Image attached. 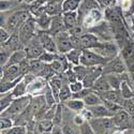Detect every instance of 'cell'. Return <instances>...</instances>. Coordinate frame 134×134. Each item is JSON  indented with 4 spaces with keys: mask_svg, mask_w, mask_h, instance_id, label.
Segmentation results:
<instances>
[{
    "mask_svg": "<svg viewBox=\"0 0 134 134\" xmlns=\"http://www.w3.org/2000/svg\"><path fill=\"white\" fill-rule=\"evenodd\" d=\"M109 59L103 57L100 54L96 53L93 49H83V54L81 57V64L90 68V66H104Z\"/></svg>",
    "mask_w": 134,
    "mask_h": 134,
    "instance_id": "obj_5",
    "label": "cell"
},
{
    "mask_svg": "<svg viewBox=\"0 0 134 134\" xmlns=\"http://www.w3.org/2000/svg\"><path fill=\"white\" fill-rule=\"evenodd\" d=\"M27 87L28 85L24 82V80H21L13 89H12V94L14 97V99H17V98H20V97H24V96H27Z\"/></svg>",
    "mask_w": 134,
    "mask_h": 134,
    "instance_id": "obj_33",
    "label": "cell"
},
{
    "mask_svg": "<svg viewBox=\"0 0 134 134\" xmlns=\"http://www.w3.org/2000/svg\"><path fill=\"white\" fill-rule=\"evenodd\" d=\"M24 79V76H20L19 79L15 80V81H11V82H8V81H1V84H0V93H7V92H10L12 91V89Z\"/></svg>",
    "mask_w": 134,
    "mask_h": 134,
    "instance_id": "obj_36",
    "label": "cell"
},
{
    "mask_svg": "<svg viewBox=\"0 0 134 134\" xmlns=\"http://www.w3.org/2000/svg\"><path fill=\"white\" fill-rule=\"evenodd\" d=\"M38 37L39 40L42 44L43 48L46 52H51L54 54H58V48H57V44H56L55 38L51 35L48 31H41L38 30Z\"/></svg>",
    "mask_w": 134,
    "mask_h": 134,
    "instance_id": "obj_13",
    "label": "cell"
},
{
    "mask_svg": "<svg viewBox=\"0 0 134 134\" xmlns=\"http://www.w3.org/2000/svg\"><path fill=\"white\" fill-rule=\"evenodd\" d=\"M101 97L103 99H105V100H108V101L118 103L121 106H122V104H124V102H125V99H124V97H122V94H121L119 89H110V90H108L107 92L103 93Z\"/></svg>",
    "mask_w": 134,
    "mask_h": 134,
    "instance_id": "obj_23",
    "label": "cell"
},
{
    "mask_svg": "<svg viewBox=\"0 0 134 134\" xmlns=\"http://www.w3.org/2000/svg\"><path fill=\"white\" fill-rule=\"evenodd\" d=\"M31 99H32V96H30V94L14 99V101L10 105V107L7 110H4L3 113H1V116H5V117L12 118V119L17 118L18 116H20L21 114L27 110V108L30 105Z\"/></svg>",
    "mask_w": 134,
    "mask_h": 134,
    "instance_id": "obj_2",
    "label": "cell"
},
{
    "mask_svg": "<svg viewBox=\"0 0 134 134\" xmlns=\"http://www.w3.org/2000/svg\"><path fill=\"white\" fill-rule=\"evenodd\" d=\"M31 16L32 15L28 8L10 11V12H1V27L5 28L13 35L18 31L21 25L27 21Z\"/></svg>",
    "mask_w": 134,
    "mask_h": 134,
    "instance_id": "obj_1",
    "label": "cell"
},
{
    "mask_svg": "<svg viewBox=\"0 0 134 134\" xmlns=\"http://www.w3.org/2000/svg\"><path fill=\"white\" fill-rule=\"evenodd\" d=\"M96 53L100 54L107 59H113L120 54V48L115 40L113 41H101L99 46L93 49Z\"/></svg>",
    "mask_w": 134,
    "mask_h": 134,
    "instance_id": "obj_7",
    "label": "cell"
},
{
    "mask_svg": "<svg viewBox=\"0 0 134 134\" xmlns=\"http://www.w3.org/2000/svg\"><path fill=\"white\" fill-rule=\"evenodd\" d=\"M122 107H124V109L127 111V113L132 117L134 116V101L132 99H127L125 100L124 104H122Z\"/></svg>",
    "mask_w": 134,
    "mask_h": 134,
    "instance_id": "obj_46",
    "label": "cell"
},
{
    "mask_svg": "<svg viewBox=\"0 0 134 134\" xmlns=\"http://www.w3.org/2000/svg\"><path fill=\"white\" fill-rule=\"evenodd\" d=\"M69 86H70V89H71L72 93H77V92L82 91L83 89L85 88L82 81H76V82H74V83H70Z\"/></svg>",
    "mask_w": 134,
    "mask_h": 134,
    "instance_id": "obj_50",
    "label": "cell"
},
{
    "mask_svg": "<svg viewBox=\"0 0 134 134\" xmlns=\"http://www.w3.org/2000/svg\"><path fill=\"white\" fill-rule=\"evenodd\" d=\"M62 16H63V21L66 27V30H70L71 28L80 24V17H79V12L77 11H74V12H64L62 13Z\"/></svg>",
    "mask_w": 134,
    "mask_h": 134,
    "instance_id": "obj_21",
    "label": "cell"
},
{
    "mask_svg": "<svg viewBox=\"0 0 134 134\" xmlns=\"http://www.w3.org/2000/svg\"><path fill=\"white\" fill-rule=\"evenodd\" d=\"M13 101H14V97L11 91L7 93H2L1 98H0V110H1V113L7 110Z\"/></svg>",
    "mask_w": 134,
    "mask_h": 134,
    "instance_id": "obj_34",
    "label": "cell"
},
{
    "mask_svg": "<svg viewBox=\"0 0 134 134\" xmlns=\"http://www.w3.org/2000/svg\"><path fill=\"white\" fill-rule=\"evenodd\" d=\"M25 52H26V55H27V58L28 59H39L40 56L44 53V49L42 44L39 40V37H38V33L36 37H33L27 44L26 46L24 47Z\"/></svg>",
    "mask_w": 134,
    "mask_h": 134,
    "instance_id": "obj_9",
    "label": "cell"
},
{
    "mask_svg": "<svg viewBox=\"0 0 134 134\" xmlns=\"http://www.w3.org/2000/svg\"><path fill=\"white\" fill-rule=\"evenodd\" d=\"M12 120H13L12 118L1 116V119H0V129H1V131H4V130L12 128L13 127V121Z\"/></svg>",
    "mask_w": 134,
    "mask_h": 134,
    "instance_id": "obj_45",
    "label": "cell"
},
{
    "mask_svg": "<svg viewBox=\"0 0 134 134\" xmlns=\"http://www.w3.org/2000/svg\"><path fill=\"white\" fill-rule=\"evenodd\" d=\"M83 0H64L62 2V11L64 12H74L79 11Z\"/></svg>",
    "mask_w": 134,
    "mask_h": 134,
    "instance_id": "obj_31",
    "label": "cell"
},
{
    "mask_svg": "<svg viewBox=\"0 0 134 134\" xmlns=\"http://www.w3.org/2000/svg\"><path fill=\"white\" fill-rule=\"evenodd\" d=\"M18 37L20 39L21 44L24 45V47L26 46V44L33 38L37 36L38 33V27H37V23H36V18L31 16L27 21L21 25V27L18 29L17 31Z\"/></svg>",
    "mask_w": 134,
    "mask_h": 134,
    "instance_id": "obj_4",
    "label": "cell"
},
{
    "mask_svg": "<svg viewBox=\"0 0 134 134\" xmlns=\"http://www.w3.org/2000/svg\"><path fill=\"white\" fill-rule=\"evenodd\" d=\"M83 54V49H76L73 48L70 52H68L65 54V57L68 59V61L72 64V65H79L81 64V57Z\"/></svg>",
    "mask_w": 134,
    "mask_h": 134,
    "instance_id": "obj_30",
    "label": "cell"
},
{
    "mask_svg": "<svg viewBox=\"0 0 134 134\" xmlns=\"http://www.w3.org/2000/svg\"><path fill=\"white\" fill-rule=\"evenodd\" d=\"M73 70L77 76L79 81H83L85 79V76L88 72V68L83 64H79V65H73Z\"/></svg>",
    "mask_w": 134,
    "mask_h": 134,
    "instance_id": "obj_40",
    "label": "cell"
},
{
    "mask_svg": "<svg viewBox=\"0 0 134 134\" xmlns=\"http://www.w3.org/2000/svg\"><path fill=\"white\" fill-rule=\"evenodd\" d=\"M47 87H48V81L43 79V77L37 76L30 84H28L27 93L32 96V97L44 94V92H45Z\"/></svg>",
    "mask_w": 134,
    "mask_h": 134,
    "instance_id": "obj_11",
    "label": "cell"
},
{
    "mask_svg": "<svg viewBox=\"0 0 134 134\" xmlns=\"http://www.w3.org/2000/svg\"><path fill=\"white\" fill-rule=\"evenodd\" d=\"M80 39H81L83 49H94L96 47L99 46V44L101 43V40H100L94 33H92L90 31L83 33L80 37Z\"/></svg>",
    "mask_w": 134,
    "mask_h": 134,
    "instance_id": "obj_16",
    "label": "cell"
},
{
    "mask_svg": "<svg viewBox=\"0 0 134 134\" xmlns=\"http://www.w3.org/2000/svg\"><path fill=\"white\" fill-rule=\"evenodd\" d=\"M45 13H47L52 17L57 16V15H61L63 13L62 3L57 2V1H48L45 5Z\"/></svg>",
    "mask_w": 134,
    "mask_h": 134,
    "instance_id": "obj_25",
    "label": "cell"
},
{
    "mask_svg": "<svg viewBox=\"0 0 134 134\" xmlns=\"http://www.w3.org/2000/svg\"><path fill=\"white\" fill-rule=\"evenodd\" d=\"M62 31H66V27L64 25L62 14L61 15H57V16H53L52 25H51V28H49L48 32L53 37H55L56 35H58V33H60Z\"/></svg>",
    "mask_w": 134,
    "mask_h": 134,
    "instance_id": "obj_17",
    "label": "cell"
},
{
    "mask_svg": "<svg viewBox=\"0 0 134 134\" xmlns=\"http://www.w3.org/2000/svg\"><path fill=\"white\" fill-rule=\"evenodd\" d=\"M88 31L94 33L101 41H113V40H115V32H114L113 26H111L106 19L100 21L99 24H97L94 27L89 29Z\"/></svg>",
    "mask_w": 134,
    "mask_h": 134,
    "instance_id": "obj_6",
    "label": "cell"
},
{
    "mask_svg": "<svg viewBox=\"0 0 134 134\" xmlns=\"http://www.w3.org/2000/svg\"><path fill=\"white\" fill-rule=\"evenodd\" d=\"M90 113L92 114L93 118H103V117H113V113L107 109V107L102 103V104H98L94 106H88L87 107Z\"/></svg>",
    "mask_w": 134,
    "mask_h": 134,
    "instance_id": "obj_20",
    "label": "cell"
},
{
    "mask_svg": "<svg viewBox=\"0 0 134 134\" xmlns=\"http://www.w3.org/2000/svg\"><path fill=\"white\" fill-rule=\"evenodd\" d=\"M104 17V11L101 7L92 8L85 12L81 17H80V24L83 25V27L87 30L91 29L94 27L97 24L103 20Z\"/></svg>",
    "mask_w": 134,
    "mask_h": 134,
    "instance_id": "obj_3",
    "label": "cell"
},
{
    "mask_svg": "<svg viewBox=\"0 0 134 134\" xmlns=\"http://www.w3.org/2000/svg\"><path fill=\"white\" fill-rule=\"evenodd\" d=\"M1 134H27V128L25 126H13L8 130L1 131Z\"/></svg>",
    "mask_w": 134,
    "mask_h": 134,
    "instance_id": "obj_39",
    "label": "cell"
},
{
    "mask_svg": "<svg viewBox=\"0 0 134 134\" xmlns=\"http://www.w3.org/2000/svg\"><path fill=\"white\" fill-rule=\"evenodd\" d=\"M103 74V66H90L88 68V72L85 76V79L82 81L85 88H92L96 81Z\"/></svg>",
    "mask_w": 134,
    "mask_h": 134,
    "instance_id": "obj_14",
    "label": "cell"
},
{
    "mask_svg": "<svg viewBox=\"0 0 134 134\" xmlns=\"http://www.w3.org/2000/svg\"><path fill=\"white\" fill-rule=\"evenodd\" d=\"M54 38H55L56 44H57L58 53L66 54L68 52H70L71 49H73V44H72L71 35L69 33L68 30L58 33V35H56Z\"/></svg>",
    "mask_w": 134,
    "mask_h": 134,
    "instance_id": "obj_10",
    "label": "cell"
},
{
    "mask_svg": "<svg viewBox=\"0 0 134 134\" xmlns=\"http://www.w3.org/2000/svg\"><path fill=\"white\" fill-rule=\"evenodd\" d=\"M20 76H24L23 70L20 68V64H12L5 65L1 68V81H15Z\"/></svg>",
    "mask_w": 134,
    "mask_h": 134,
    "instance_id": "obj_12",
    "label": "cell"
},
{
    "mask_svg": "<svg viewBox=\"0 0 134 134\" xmlns=\"http://www.w3.org/2000/svg\"><path fill=\"white\" fill-rule=\"evenodd\" d=\"M119 90H120V92H121L125 100L134 98V87L131 86L127 81H122Z\"/></svg>",
    "mask_w": 134,
    "mask_h": 134,
    "instance_id": "obj_35",
    "label": "cell"
},
{
    "mask_svg": "<svg viewBox=\"0 0 134 134\" xmlns=\"http://www.w3.org/2000/svg\"><path fill=\"white\" fill-rule=\"evenodd\" d=\"M12 54L13 53L9 52L8 49H5L4 47L1 46V49H0V65H1V68L7 65V63L9 62V59H10Z\"/></svg>",
    "mask_w": 134,
    "mask_h": 134,
    "instance_id": "obj_41",
    "label": "cell"
},
{
    "mask_svg": "<svg viewBox=\"0 0 134 134\" xmlns=\"http://www.w3.org/2000/svg\"><path fill=\"white\" fill-rule=\"evenodd\" d=\"M118 7L120 8L124 16L134 14V0H118Z\"/></svg>",
    "mask_w": 134,
    "mask_h": 134,
    "instance_id": "obj_26",
    "label": "cell"
},
{
    "mask_svg": "<svg viewBox=\"0 0 134 134\" xmlns=\"http://www.w3.org/2000/svg\"><path fill=\"white\" fill-rule=\"evenodd\" d=\"M30 61V73L35 74L36 76H39L41 72L46 66V63L42 62L40 59H29Z\"/></svg>",
    "mask_w": 134,
    "mask_h": 134,
    "instance_id": "obj_32",
    "label": "cell"
},
{
    "mask_svg": "<svg viewBox=\"0 0 134 134\" xmlns=\"http://www.w3.org/2000/svg\"><path fill=\"white\" fill-rule=\"evenodd\" d=\"M1 46L4 47L5 49H8L11 53H14V52H16L18 49H23L24 48V45L21 44L20 39L18 37V33L17 32L13 33V35L11 36V38L5 43L1 44Z\"/></svg>",
    "mask_w": 134,
    "mask_h": 134,
    "instance_id": "obj_18",
    "label": "cell"
},
{
    "mask_svg": "<svg viewBox=\"0 0 134 134\" xmlns=\"http://www.w3.org/2000/svg\"><path fill=\"white\" fill-rule=\"evenodd\" d=\"M97 1H98V0H97Z\"/></svg>",
    "mask_w": 134,
    "mask_h": 134,
    "instance_id": "obj_58",
    "label": "cell"
},
{
    "mask_svg": "<svg viewBox=\"0 0 134 134\" xmlns=\"http://www.w3.org/2000/svg\"><path fill=\"white\" fill-rule=\"evenodd\" d=\"M83 101H84L86 107H88V106H94V105H98V104H102L103 103V99L100 94H98L97 92H94L92 90L90 93H88L83 99Z\"/></svg>",
    "mask_w": 134,
    "mask_h": 134,
    "instance_id": "obj_27",
    "label": "cell"
},
{
    "mask_svg": "<svg viewBox=\"0 0 134 134\" xmlns=\"http://www.w3.org/2000/svg\"><path fill=\"white\" fill-rule=\"evenodd\" d=\"M127 71V63L120 54L117 57L110 59L103 66V74H122Z\"/></svg>",
    "mask_w": 134,
    "mask_h": 134,
    "instance_id": "obj_8",
    "label": "cell"
},
{
    "mask_svg": "<svg viewBox=\"0 0 134 134\" xmlns=\"http://www.w3.org/2000/svg\"><path fill=\"white\" fill-rule=\"evenodd\" d=\"M80 132L81 134H97L92 129V127L90 126V124H89V121H86L80 126Z\"/></svg>",
    "mask_w": 134,
    "mask_h": 134,
    "instance_id": "obj_48",
    "label": "cell"
},
{
    "mask_svg": "<svg viewBox=\"0 0 134 134\" xmlns=\"http://www.w3.org/2000/svg\"><path fill=\"white\" fill-rule=\"evenodd\" d=\"M54 126H55V124H54L53 119L43 118L38 122L37 129H38L39 133H51Z\"/></svg>",
    "mask_w": 134,
    "mask_h": 134,
    "instance_id": "obj_29",
    "label": "cell"
},
{
    "mask_svg": "<svg viewBox=\"0 0 134 134\" xmlns=\"http://www.w3.org/2000/svg\"><path fill=\"white\" fill-rule=\"evenodd\" d=\"M35 18H36L38 30H41V31H48L49 30L51 25H52V18H53L51 15H48L47 13H43L40 16L35 17Z\"/></svg>",
    "mask_w": 134,
    "mask_h": 134,
    "instance_id": "obj_22",
    "label": "cell"
},
{
    "mask_svg": "<svg viewBox=\"0 0 134 134\" xmlns=\"http://www.w3.org/2000/svg\"><path fill=\"white\" fill-rule=\"evenodd\" d=\"M130 115L127 113V111L122 108L121 110L117 111L113 115V120L115 127L117 129L120 130H128L131 127V120H130Z\"/></svg>",
    "mask_w": 134,
    "mask_h": 134,
    "instance_id": "obj_15",
    "label": "cell"
},
{
    "mask_svg": "<svg viewBox=\"0 0 134 134\" xmlns=\"http://www.w3.org/2000/svg\"><path fill=\"white\" fill-rule=\"evenodd\" d=\"M129 73H130V76H131L132 84H133V86H134V73H131V72H129Z\"/></svg>",
    "mask_w": 134,
    "mask_h": 134,
    "instance_id": "obj_57",
    "label": "cell"
},
{
    "mask_svg": "<svg viewBox=\"0 0 134 134\" xmlns=\"http://www.w3.org/2000/svg\"><path fill=\"white\" fill-rule=\"evenodd\" d=\"M11 36H12V33L10 31H8L5 28H3V27L0 28V43L1 44L5 43L11 38Z\"/></svg>",
    "mask_w": 134,
    "mask_h": 134,
    "instance_id": "obj_51",
    "label": "cell"
},
{
    "mask_svg": "<svg viewBox=\"0 0 134 134\" xmlns=\"http://www.w3.org/2000/svg\"><path fill=\"white\" fill-rule=\"evenodd\" d=\"M56 58H57V54H54V53H51V52H46V51H44V53L40 56V60L44 63H46V64H51Z\"/></svg>",
    "mask_w": 134,
    "mask_h": 134,
    "instance_id": "obj_42",
    "label": "cell"
},
{
    "mask_svg": "<svg viewBox=\"0 0 134 134\" xmlns=\"http://www.w3.org/2000/svg\"><path fill=\"white\" fill-rule=\"evenodd\" d=\"M103 104L107 107V109L110 111V113H113V114L117 113V111H119V110H121L122 108H124L120 104L115 103V102H111V101H108V100H105V99H103Z\"/></svg>",
    "mask_w": 134,
    "mask_h": 134,
    "instance_id": "obj_44",
    "label": "cell"
},
{
    "mask_svg": "<svg viewBox=\"0 0 134 134\" xmlns=\"http://www.w3.org/2000/svg\"><path fill=\"white\" fill-rule=\"evenodd\" d=\"M111 134H126V133H125L124 131H122V130H120V129H117V128H116V130H114Z\"/></svg>",
    "mask_w": 134,
    "mask_h": 134,
    "instance_id": "obj_56",
    "label": "cell"
},
{
    "mask_svg": "<svg viewBox=\"0 0 134 134\" xmlns=\"http://www.w3.org/2000/svg\"><path fill=\"white\" fill-rule=\"evenodd\" d=\"M71 98H72V91L70 89V86L63 84L60 89V93H59V102L64 103L65 101L70 100Z\"/></svg>",
    "mask_w": 134,
    "mask_h": 134,
    "instance_id": "obj_38",
    "label": "cell"
},
{
    "mask_svg": "<svg viewBox=\"0 0 134 134\" xmlns=\"http://www.w3.org/2000/svg\"><path fill=\"white\" fill-rule=\"evenodd\" d=\"M62 129H63V134H81L80 129H79V130L74 129L73 127H71V126H69V125L63 126Z\"/></svg>",
    "mask_w": 134,
    "mask_h": 134,
    "instance_id": "obj_52",
    "label": "cell"
},
{
    "mask_svg": "<svg viewBox=\"0 0 134 134\" xmlns=\"http://www.w3.org/2000/svg\"><path fill=\"white\" fill-rule=\"evenodd\" d=\"M86 121H87V120H86L81 114H77V115L75 116V118H74V122H75V124L79 126V127H80L81 125H83L84 122H86Z\"/></svg>",
    "mask_w": 134,
    "mask_h": 134,
    "instance_id": "obj_53",
    "label": "cell"
},
{
    "mask_svg": "<svg viewBox=\"0 0 134 134\" xmlns=\"http://www.w3.org/2000/svg\"><path fill=\"white\" fill-rule=\"evenodd\" d=\"M106 76V79L111 87V89H120L122 79H121V74H103Z\"/></svg>",
    "mask_w": 134,
    "mask_h": 134,
    "instance_id": "obj_37",
    "label": "cell"
},
{
    "mask_svg": "<svg viewBox=\"0 0 134 134\" xmlns=\"http://www.w3.org/2000/svg\"><path fill=\"white\" fill-rule=\"evenodd\" d=\"M127 68H128V71L131 72V73H134V60H130V61H127Z\"/></svg>",
    "mask_w": 134,
    "mask_h": 134,
    "instance_id": "obj_55",
    "label": "cell"
},
{
    "mask_svg": "<svg viewBox=\"0 0 134 134\" xmlns=\"http://www.w3.org/2000/svg\"><path fill=\"white\" fill-rule=\"evenodd\" d=\"M64 105L68 109L74 111V113H76V114H80L84 108H86V105H85L83 100L74 99V98H71L70 100H68V101H65Z\"/></svg>",
    "mask_w": 134,
    "mask_h": 134,
    "instance_id": "obj_24",
    "label": "cell"
},
{
    "mask_svg": "<svg viewBox=\"0 0 134 134\" xmlns=\"http://www.w3.org/2000/svg\"><path fill=\"white\" fill-rule=\"evenodd\" d=\"M28 59L27 58V55H26V52L25 49H18L16 52H14L12 55H11V57L9 59V62L7 63V65H12V64H19L21 63L24 60Z\"/></svg>",
    "mask_w": 134,
    "mask_h": 134,
    "instance_id": "obj_28",
    "label": "cell"
},
{
    "mask_svg": "<svg viewBox=\"0 0 134 134\" xmlns=\"http://www.w3.org/2000/svg\"><path fill=\"white\" fill-rule=\"evenodd\" d=\"M62 106L60 103L57 104V107H56V110H55V115H54V118H53V121L55 126H61L62 125Z\"/></svg>",
    "mask_w": 134,
    "mask_h": 134,
    "instance_id": "obj_43",
    "label": "cell"
},
{
    "mask_svg": "<svg viewBox=\"0 0 134 134\" xmlns=\"http://www.w3.org/2000/svg\"><path fill=\"white\" fill-rule=\"evenodd\" d=\"M99 4L102 9H108V8H115L118 4V0H98Z\"/></svg>",
    "mask_w": 134,
    "mask_h": 134,
    "instance_id": "obj_49",
    "label": "cell"
},
{
    "mask_svg": "<svg viewBox=\"0 0 134 134\" xmlns=\"http://www.w3.org/2000/svg\"><path fill=\"white\" fill-rule=\"evenodd\" d=\"M84 30H85V28L83 27V25L82 24H79V25H76L75 27L71 28L68 31H69V33H70L72 37H81L83 33H85Z\"/></svg>",
    "mask_w": 134,
    "mask_h": 134,
    "instance_id": "obj_47",
    "label": "cell"
},
{
    "mask_svg": "<svg viewBox=\"0 0 134 134\" xmlns=\"http://www.w3.org/2000/svg\"><path fill=\"white\" fill-rule=\"evenodd\" d=\"M110 89H111V87H110V85H109V83L106 79V76L103 75V74L96 81V83L92 87V90L94 92H97L98 94H100V96H102L103 93L107 92L108 90H110Z\"/></svg>",
    "mask_w": 134,
    "mask_h": 134,
    "instance_id": "obj_19",
    "label": "cell"
},
{
    "mask_svg": "<svg viewBox=\"0 0 134 134\" xmlns=\"http://www.w3.org/2000/svg\"><path fill=\"white\" fill-rule=\"evenodd\" d=\"M51 133L52 134H63V129L61 126H54Z\"/></svg>",
    "mask_w": 134,
    "mask_h": 134,
    "instance_id": "obj_54",
    "label": "cell"
}]
</instances>
